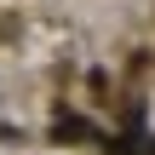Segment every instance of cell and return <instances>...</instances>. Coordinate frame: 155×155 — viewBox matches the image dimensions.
Masks as SVG:
<instances>
[{"label": "cell", "mask_w": 155, "mask_h": 155, "mask_svg": "<svg viewBox=\"0 0 155 155\" xmlns=\"http://www.w3.org/2000/svg\"><path fill=\"white\" fill-rule=\"evenodd\" d=\"M86 132H92V127H86V121H75V115H63V121H58V138H86Z\"/></svg>", "instance_id": "obj_1"}]
</instances>
